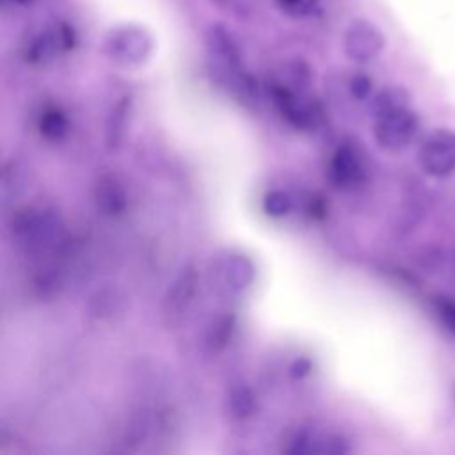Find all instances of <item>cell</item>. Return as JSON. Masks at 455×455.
I'll return each mask as SVG.
<instances>
[{
	"instance_id": "8fae6325",
	"label": "cell",
	"mask_w": 455,
	"mask_h": 455,
	"mask_svg": "<svg viewBox=\"0 0 455 455\" xmlns=\"http://www.w3.org/2000/svg\"><path fill=\"white\" fill-rule=\"evenodd\" d=\"M327 174L331 183L338 188L348 190L361 185L364 180V165L357 149L352 144H341L331 156Z\"/></svg>"
},
{
	"instance_id": "4fadbf2b",
	"label": "cell",
	"mask_w": 455,
	"mask_h": 455,
	"mask_svg": "<svg viewBox=\"0 0 455 455\" xmlns=\"http://www.w3.org/2000/svg\"><path fill=\"white\" fill-rule=\"evenodd\" d=\"M206 46L210 53L220 62V66L235 75L242 71V55L231 37V34L222 25H212L206 32Z\"/></svg>"
},
{
	"instance_id": "d4e9b609",
	"label": "cell",
	"mask_w": 455,
	"mask_h": 455,
	"mask_svg": "<svg viewBox=\"0 0 455 455\" xmlns=\"http://www.w3.org/2000/svg\"><path fill=\"white\" fill-rule=\"evenodd\" d=\"M11 2L16 4V5H23L25 7V5H30L34 0H11Z\"/></svg>"
},
{
	"instance_id": "cb8c5ba5",
	"label": "cell",
	"mask_w": 455,
	"mask_h": 455,
	"mask_svg": "<svg viewBox=\"0 0 455 455\" xmlns=\"http://www.w3.org/2000/svg\"><path fill=\"white\" fill-rule=\"evenodd\" d=\"M311 371V363L306 357H299L290 364V375L293 379H302Z\"/></svg>"
},
{
	"instance_id": "8992f818",
	"label": "cell",
	"mask_w": 455,
	"mask_h": 455,
	"mask_svg": "<svg viewBox=\"0 0 455 455\" xmlns=\"http://www.w3.org/2000/svg\"><path fill=\"white\" fill-rule=\"evenodd\" d=\"M419 130L418 116L407 108L387 112L375 117V140L377 144L389 153H398L405 149L416 137Z\"/></svg>"
},
{
	"instance_id": "d6986e66",
	"label": "cell",
	"mask_w": 455,
	"mask_h": 455,
	"mask_svg": "<svg viewBox=\"0 0 455 455\" xmlns=\"http://www.w3.org/2000/svg\"><path fill=\"white\" fill-rule=\"evenodd\" d=\"M68 117L59 108H46L39 117V132L50 142H59L68 133Z\"/></svg>"
},
{
	"instance_id": "5bb4252c",
	"label": "cell",
	"mask_w": 455,
	"mask_h": 455,
	"mask_svg": "<svg viewBox=\"0 0 455 455\" xmlns=\"http://www.w3.org/2000/svg\"><path fill=\"white\" fill-rule=\"evenodd\" d=\"M32 181L30 169L21 160H7L0 174V197L4 204L12 203L27 192Z\"/></svg>"
},
{
	"instance_id": "5b68a950",
	"label": "cell",
	"mask_w": 455,
	"mask_h": 455,
	"mask_svg": "<svg viewBox=\"0 0 455 455\" xmlns=\"http://www.w3.org/2000/svg\"><path fill=\"white\" fill-rule=\"evenodd\" d=\"M281 450L291 455L306 453H322V455H341L350 450L347 439L339 434L320 432L313 427H293L290 428L281 441Z\"/></svg>"
},
{
	"instance_id": "ba28073f",
	"label": "cell",
	"mask_w": 455,
	"mask_h": 455,
	"mask_svg": "<svg viewBox=\"0 0 455 455\" xmlns=\"http://www.w3.org/2000/svg\"><path fill=\"white\" fill-rule=\"evenodd\" d=\"M419 164L434 178L450 176L455 171V132H432L419 148Z\"/></svg>"
},
{
	"instance_id": "7c38bea8",
	"label": "cell",
	"mask_w": 455,
	"mask_h": 455,
	"mask_svg": "<svg viewBox=\"0 0 455 455\" xmlns=\"http://www.w3.org/2000/svg\"><path fill=\"white\" fill-rule=\"evenodd\" d=\"M96 208L108 217H117L128 208V192L121 178L114 172L101 174L94 183Z\"/></svg>"
},
{
	"instance_id": "6da1fadb",
	"label": "cell",
	"mask_w": 455,
	"mask_h": 455,
	"mask_svg": "<svg viewBox=\"0 0 455 455\" xmlns=\"http://www.w3.org/2000/svg\"><path fill=\"white\" fill-rule=\"evenodd\" d=\"M9 231L20 249L27 252H43L60 240L62 220L55 210L23 206L11 215Z\"/></svg>"
},
{
	"instance_id": "9c48e42d",
	"label": "cell",
	"mask_w": 455,
	"mask_h": 455,
	"mask_svg": "<svg viewBox=\"0 0 455 455\" xmlns=\"http://www.w3.org/2000/svg\"><path fill=\"white\" fill-rule=\"evenodd\" d=\"M382 32L368 20H354L343 37V48L350 60L354 62H370L384 50Z\"/></svg>"
},
{
	"instance_id": "30bf717a",
	"label": "cell",
	"mask_w": 455,
	"mask_h": 455,
	"mask_svg": "<svg viewBox=\"0 0 455 455\" xmlns=\"http://www.w3.org/2000/svg\"><path fill=\"white\" fill-rule=\"evenodd\" d=\"M126 307V293L114 284H105L89 297L85 306V316L87 322L92 325H110L124 316Z\"/></svg>"
},
{
	"instance_id": "603a6c76",
	"label": "cell",
	"mask_w": 455,
	"mask_h": 455,
	"mask_svg": "<svg viewBox=\"0 0 455 455\" xmlns=\"http://www.w3.org/2000/svg\"><path fill=\"white\" fill-rule=\"evenodd\" d=\"M371 78L368 75H363V73H357L350 78V84H348V89H350V94L357 100H366L371 92Z\"/></svg>"
},
{
	"instance_id": "277c9868",
	"label": "cell",
	"mask_w": 455,
	"mask_h": 455,
	"mask_svg": "<svg viewBox=\"0 0 455 455\" xmlns=\"http://www.w3.org/2000/svg\"><path fill=\"white\" fill-rule=\"evenodd\" d=\"M197 284H199V274L194 265H185L176 274V277L172 279V283L169 284L164 295L162 307H160L162 323L167 329H178L183 323L194 302Z\"/></svg>"
},
{
	"instance_id": "3957f363",
	"label": "cell",
	"mask_w": 455,
	"mask_h": 455,
	"mask_svg": "<svg viewBox=\"0 0 455 455\" xmlns=\"http://www.w3.org/2000/svg\"><path fill=\"white\" fill-rule=\"evenodd\" d=\"M151 52L153 37L137 25L116 27L105 37V53L117 66H140L149 59Z\"/></svg>"
},
{
	"instance_id": "ac0fdd59",
	"label": "cell",
	"mask_w": 455,
	"mask_h": 455,
	"mask_svg": "<svg viewBox=\"0 0 455 455\" xmlns=\"http://www.w3.org/2000/svg\"><path fill=\"white\" fill-rule=\"evenodd\" d=\"M128 110H130V98H123L121 101H117L108 116L107 121V146L110 149H117L124 130H126V123H128Z\"/></svg>"
},
{
	"instance_id": "9a60e30c",
	"label": "cell",
	"mask_w": 455,
	"mask_h": 455,
	"mask_svg": "<svg viewBox=\"0 0 455 455\" xmlns=\"http://www.w3.org/2000/svg\"><path fill=\"white\" fill-rule=\"evenodd\" d=\"M235 327H236V318L233 313H224L215 316L204 331V338H203L204 352L208 355H217L219 352H222L229 345L235 334Z\"/></svg>"
},
{
	"instance_id": "ffe728a7",
	"label": "cell",
	"mask_w": 455,
	"mask_h": 455,
	"mask_svg": "<svg viewBox=\"0 0 455 455\" xmlns=\"http://www.w3.org/2000/svg\"><path fill=\"white\" fill-rule=\"evenodd\" d=\"M293 208V201L286 192L270 190L263 197V210L270 217H286Z\"/></svg>"
},
{
	"instance_id": "44dd1931",
	"label": "cell",
	"mask_w": 455,
	"mask_h": 455,
	"mask_svg": "<svg viewBox=\"0 0 455 455\" xmlns=\"http://www.w3.org/2000/svg\"><path fill=\"white\" fill-rule=\"evenodd\" d=\"M275 4L291 18H307L320 7V0H275Z\"/></svg>"
},
{
	"instance_id": "52a82bcc",
	"label": "cell",
	"mask_w": 455,
	"mask_h": 455,
	"mask_svg": "<svg viewBox=\"0 0 455 455\" xmlns=\"http://www.w3.org/2000/svg\"><path fill=\"white\" fill-rule=\"evenodd\" d=\"M76 34L69 23L59 21L44 30L32 34L25 46L23 55L32 64H46L60 52H68L75 46Z\"/></svg>"
},
{
	"instance_id": "e0dca14e",
	"label": "cell",
	"mask_w": 455,
	"mask_h": 455,
	"mask_svg": "<svg viewBox=\"0 0 455 455\" xmlns=\"http://www.w3.org/2000/svg\"><path fill=\"white\" fill-rule=\"evenodd\" d=\"M409 103H411V96H409V92L403 87L389 85V87H384L373 98L371 110L375 114V117H377V116H382V114H387V112L407 108Z\"/></svg>"
},
{
	"instance_id": "7a4b0ae2",
	"label": "cell",
	"mask_w": 455,
	"mask_h": 455,
	"mask_svg": "<svg viewBox=\"0 0 455 455\" xmlns=\"http://www.w3.org/2000/svg\"><path fill=\"white\" fill-rule=\"evenodd\" d=\"M252 261L236 251L217 254L208 267V284L219 295H238L254 281Z\"/></svg>"
},
{
	"instance_id": "2e32d148",
	"label": "cell",
	"mask_w": 455,
	"mask_h": 455,
	"mask_svg": "<svg viewBox=\"0 0 455 455\" xmlns=\"http://www.w3.org/2000/svg\"><path fill=\"white\" fill-rule=\"evenodd\" d=\"M226 412L233 419H247L256 412L258 402L252 389L245 384H235L226 393Z\"/></svg>"
},
{
	"instance_id": "7402d4cb",
	"label": "cell",
	"mask_w": 455,
	"mask_h": 455,
	"mask_svg": "<svg viewBox=\"0 0 455 455\" xmlns=\"http://www.w3.org/2000/svg\"><path fill=\"white\" fill-rule=\"evenodd\" d=\"M434 309L443 322V325L455 334V302L446 297H435L434 299Z\"/></svg>"
}]
</instances>
